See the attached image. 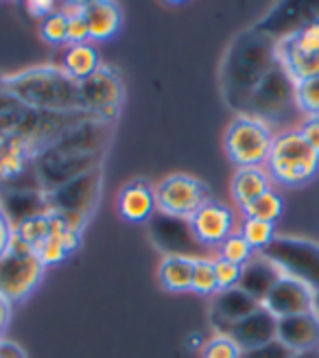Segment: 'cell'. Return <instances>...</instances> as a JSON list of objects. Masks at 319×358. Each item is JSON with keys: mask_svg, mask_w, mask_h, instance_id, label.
<instances>
[{"mask_svg": "<svg viewBox=\"0 0 319 358\" xmlns=\"http://www.w3.org/2000/svg\"><path fill=\"white\" fill-rule=\"evenodd\" d=\"M282 40L302 52L319 55V20H311L302 27H297L291 35H287V38H282Z\"/></svg>", "mask_w": 319, "mask_h": 358, "instance_id": "f546056e", "label": "cell"}, {"mask_svg": "<svg viewBox=\"0 0 319 358\" xmlns=\"http://www.w3.org/2000/svg\"><path fill=\"white\" fill-rule=\"evenodd\" d=\"M79 94L85 112H90L97 120L112 124L120 112L125 90H122V81L114 68L101 66L90 79L79 83Z\"/></svg>", "mask_w": 319, "mask_h": 358, "instance_id": "9c48e42d", "label": "cell"}, {"mask_svg": "<svg viewBox=\"0 0 319 358\" xmlns=\"http://www.w3.org/2000/svg\"><path fill=\"white\" fill-rule=\"evenodd\" d=\"M262 256L269 258L282 275L304 282L319 293V245L302 238H276Z\"/></svg>", "mask_w": 319, "mask_h": 358, "instance_id": "52a82bcc", "label": "cell"}, {"mask_svg": "<svg viewBox=\"0 0 319 358\" xmlns=\"http://www.w3.org/2000/svg\"><path fill=\"white\" fill-rule=\"evenodd\" d=\"M241 273H243V266H239L234 262H227L219 256L215 258V275H217V284H219V293L239 289Z\"/></svg>", "mask_w": 319, "mask_h": 358, "instance_id": "836d02e7", "label": "cell"}, {"mask_svg": "<svg viewBox=\"0 0 319 358\" xmlns=\"http://www.w3.org/2000/svg\"><path fill=\"white\" fill-rule=\"evenodd\" d=\"M264 169L271 182L287 188H302L317 177L319 155L299 129H289L276 136Z\"/></svg>", "mask_w": 319, "mask_h": 358, "instance_id": "3957f363", "label": "cell"}, {"mask_svg": "<svg viewBox=\"0 0 319 358\" xmlns=\"http://www.w3.org/2000/svg\"><path fill=\"white\" fill-rule=\"evenodd\" d=\"M229 336L239 343V348L243 352L256 350L260 345H267L278 338V319L260 306L256 313H252L250 317H245L239 324H234L227 332Z\"/></svg>", "mask_w": 319, "mask_h": 358, "instance_id": "9a60e30c", "label": "cell"}, {"mask_svg": "<svg viewBox=\"0 0 319 358\" xmlns=\"http://www.w3.org/2000/svg\"><path fill=\"white\" fill-rule=\"evenodd\" d=\"M212 199L204 182L190 175H169L155 186V206L157 212L177 219H190L199 208Z\"/></svg>", "mask_w": 319, "mask_h": 358, "instance_id": "ba28073f", "label": "cell"}, {"mask_svg": "<svg viewBox=\"0 0 319 358\" xmlns=\"http://www.w3.org/2000/svg\"><path fill=\"white\" fill-rule=\"evenodd\" d=\"M192 293L215 297L219 293V284L215 275V258H197L192 271Z\"/></svg>", "mask_w": 319, "mask_h": 358, "instance_id": "83f0119b", "label": "cell"}, {"mask_svg": "<svg viewBox=\"0 0 319 358\" xmlns=\"http://www.w3.org/2000/svg\"><path fill=\"white\" fill-rule=\"evenodd\" d=\"M13 241V223L9 221V217L0 208V258L7 254V249Z\"/></svg>", "mask_w": 319, "mask_h": 358, "instance_id": "74e56055", "label": "cell"}, {"mask_svg": "<svg viewBox=\"0 0 319 358\" xmlns=\"http://www.w3.org/2000/svg\"><path fill=\"white\" fill-rule=\"evenodd\" d=\"M293 352L285 345L280 343L278 338L267 345H260L256 350H250V352H243V358H291Z\"/></svg>", "mask_w": 319, "mask_h": 358, "instance_id": "8d00e7d4", "label": "cell"}, {"mask_svg": "<svg viewBox=\"0 0 319 358\" xmlns=\"http://www.w3.org/2000/svg\"><path fill=\"white\" fill-rule=\"evenodd\" d=\"M239 234L250 243V247L256 254H262L278 236H276V225L267 221H258V219H243Z\"/></svg>", "mask_w": 319, "mask_h": 358, "instance_id": "484cf974", "label": "cell"}, {"mask_svg": "<svg viewBox=\"0 0 319 358\" xmlns=\"http://www.w3.org/2000/svg\"><path fill=\"white\" fill-rule=\"evenodd\" d=\"M42 38L48 42V44H66V38H68V17L57 9L55 13L46 15L42 20Z\"/></svg>", "mask_w": 319, "mask_h": 358, "instance_id": "d6a6232c", "label": "cell"}, {"mask_svg": "<svg viewBox=\"0 0 319 358\" xmlns=\"http://www.w3.org/2000/svg\"><path fill=\"white\" fill-rule=\"evenodd\" d=\"M254 256H256V252L250 247V243H247V241L239 234V231H236V234L229 236V238L219 247V258H223V260H227V262H234V264H239V266H245Z\"/></svg>", "mask_w": 319, "mask_h": 358, "instance_id": "1f68e13d", "label": "cell"}, {"mask_svg": "<svg viewBox=\"0 0 319 358\" xmlns=\"http://www.w3.org/2000/svg\"><path fill=\"white\" fill-rule=\"evenodd\" d=\"M282 278V271L262 254H256L250 262L243 266L239 289H243L247 295H252L256 301H264L269 291L276 286V282Z\"/></svg>", "mask_w": 319, "mask_h": 358, "instance_id": "ac0fdd59", "label": "cell"}, {"mask_svg": "<svg viewBox=\"0 0 319 358\" xmlns=\"http://www.w3.org/2000/svg\"><path fill=\"white\" fill-rule=\"evenodd\" d=\"M291 358H319V350H315V352H302V354H293Z\"/></svg>", "mask_w": 319, "mask_h": 358, "instance_id": "7bdbcfd3", "label": "cell"}, {"mask_svg": "<svg viewBox=\"0 0 319 358\" xmlns=\"http://www.w3.org/2000/svg\"><path fill=\"white\" fill-rule=\"evenodd\" d=\"M85 20L90 27V40L92 42H105L116 35L120 27V9L114 3H85Z\"/></svg>", "mask_w": 319, "mask_h": 358, "instance_id": "44dd1931", "label": "cell"}, {"mask_svg": "<svg viewBox=\"0 0 319 358\" xmlns=\"http://www.w3.org/2000/svg\"><path fill=\"white\" fill-rule=\"evenodd\" d=\"M285 212V199L271 188L262 196H258L256 201H252L250 206L243 208L245 219H258V221H267V223H278V219Z\"/></svg>", "mask_w": 319, "mask_h": 358, "instance_id": "d4e9b609", "label": "cell"}, {"mask_svg": "<svg viewBox=\"0 0 319 358\" xmlns=\"http://www.w3.org/2000/svg\"><path fill=\"white\" fill-rule=\"evenodd\" d=\"M192 234L204 247H221L229 236L236 234V217L232 208L210 199L190 217Z\"/></svg>", "mask_w": 319, "mask_h": 358, "instance_id": "7c38bea8", "label": "cell"}, {"mask_svg": "<svg viewBox=\"0 0 319 358\" xmlns=\"http://www.w3.org/2000/svg\"><path fill=\"white\" fill-rule=\"evenodd\" d=\"M262 306L260 301H256L252 295H247L243 289H232V291H223L212 297V324L219 328L221 334H227L229 328L245 317H250Z\"/></svg>", "mask_w": 319, "mask_h": 358, "instance_id": "5bb4252c", "label": "cell"}, {"mask_svg": "<svg viewBox=\"0 0 319 358\" xmlns=\"http://www.w3.org/2000/svg\"><path fill=\"white\" fill-rule=\"evenodd\" d=\"M118 212L120 217L129 223H147L155 217V188L145 182V179H136L120 190L118 196Z\"/></svg>", "mask_w": 319, "mask_h": 358, "instance_id": "e0dca14e", "label": "cell"}, {"mask_svg": "<svg viewBox=\"0 0 319 358\" xmlns=\"http://www.w3.org/2000/svg\"><path fill=\"white\" fill-rule=\"evenodd\" d=\"M291 107H297L295 101V81L280 62L269 70L267 77L260 81V85L254 90L252 99L247 101V112L254 118L264 120L271 127V122L285 118ZM299 110V107H297Z\"/></svg>", "mask_w": 319, "mask_h": 358, "instance_id": "8992f818", "label": "cell"}, {"mask_svg": "<svg viewBox=\"0 0 319 358\" xmlns=\"http://www.w3.org/2000/svg\"><path fill=\"white\" fill-rule=\"evenodd\" d=\"M46 266L20 238L11 241L7 254L0 258V295H5L11 303L24 301L44 278Z\"/></svg>", "mask_w": 319, "mask_h": 358, "instance_id": "277c9868", "label": "cell"}, {"mask_svg": "<svg viewBox=\"0 0 319 358\" xmlns=\"http://www.w3.org/2000/svg\"><path fill=\"white\" fill-rule=\"evenodd\" d=\"M262 306L267 308L276 319L306 315V313H315L317 293L309 284L299 282L295 278H289V275H282L276 282L274 289L269 291V295L264 297Z\"/></svg>", "mask_w": 319, "mask_h": 358, "instance_id": "8fae6325", "label": "cell"}, {"mask_svg": "<svg viewBox=\"0 0 319 358\" xmlns=\"http://www.w3.org/2000/svg\"><path fill=\"white\" fill-rule=\"evenodd\" d=\"M295 101L306 118L319 116V77L295 83Z\"/></svg>", "mask_w": 319, "mask_h": 358, "instance_id": "f1b7e54d", "label": "cell"}, {"mask_svg": "<svg viewBox=\"0 0 319 358\" xmlns=\"http://www.w3.org/2000/svg\"><path fill=\"white\" fill-rule=\"evenodd\" d=\"M27 9H29L31 15H35V17H40V20H44L46 15L55 13L59 7H57L55 3H50V0H33V3L27 5Z\"/></svg>", "mask_w": 319, "mask_h": 358, "instance_id": "ab89813d", "label": "cell"}, {"mask_svg": "<svg viewBox=\"0 0 319 358\" xmlns=\"http://www.w3.org/2000/svg\"><path fill=\"white\" fill-rule=\"evenodd\" d=\"M40 256V260L44 262V266H52V264H59L64 262L70 254H68V249L64 247V243L55 236H48L40 247H38V252H35Z\"/></svg>", "mask_w": 319, "mask_h": 358, "instance_id": "e575fe53", "label": "cell"}, {"mask_svg": "<svg viewBox=\"0 0 319 358\" xmlns=\"http://www.w3.org/2000/svg\"><path fill=\"white\" fill-rule=\"evenodd\" d=\"M299 134L306 138L309 145L315 149V153L319 155V116L317 118H306L299 127Z\"/></svg>", "mask_w": 319, "mask_h": 358, "instance_id": "f35d334b", "label": "cell"}, {"mask_svg": "<svg viewBox=\"0 0 319 358\" xmlns=\"http://www.w3.org/2000/svg\"><path fill=\"white\" fill-rule=\"evenodd\" d=\"M11 310H13V303L5 295H0V334H3L7 330V326H9Z\"/></svg>", "mask_w": 319, "mask_h": 358, "instance_id": "b9f144b4", "label": "cell"}, {"mask_svg": "<svg viewBox=\"0 0 319 358\" xmlns=\"http://www.w3.org/2000/svg\"><path fill=\"white\" fill-rule=\"evenodd\" d=\"M278 64V42L262 33H245L234 42L223 68V85L227 101L247 107L254 90Z\"/></svg>", "mask_w": 319, "mask_h": 358, "instance_id": "7a4b0ae2", "label": "cell"}, {"mask_svg": "<svg viewBox=\"0 0 319 358\" xmlns=\"http://www.w3.org/2000/svg\"><path fill=\"white\" fill-rule=\"evenodd\" d=\"M153 221V238L160 247L169 252V256H188V258H204L194 252L192 247H204L197 236L192 234L190 219H177L169 214L155 212Z\"/></svg>", "mask_w": 319, "mask_h": 358, "instance_id": "4fadbf2b", "label": "cell"}, {"mask_svg": "<svg viewBox=\"0 0 319 358\" xmlns=\"http://www.w3.org/2000/svg\"><path fill=\"white\" fill-rule=\"evenodd\" d=\"M0 208L9 217L13 227L22 221L42 217L50 212L46 192H20V190H0Z\"/></svg>", "mask_w": 319, "mask_h": 358, "instance_id": "d6986e66", "label": "cell"}, {"mask_svg": "<svg viewBox=\"0 0 319 358\" xmlns=\"http://www.w3.org/2000/svg\"><path fill=\"white\" fill-rule=\"evenodd\" d=\"M13 236L27 243L31 249L38 252V247L50 236V212L42 214V217H35L29 221H22L13 227Z\"/></svg>", "mask_w": 319, "mask_h": 358, "instance_id": "4316f807", "label": "cell"}, {"mask_svg": "<svg viewBox=\"0 0 319 358\" xmlns=\"http://www.w3.org/2000/svg\"><path fill=\"white\" fill-rule=\"evenodd\" d=\"M267 190H271V177L264 166L239 169L232 179V196L241 210L256 201Z\"/></svg>", "mask_w": 319, "mask_h": 358, "instance_id": "ffe728a7", "label": "cell"}, {"mask_svg": "<svg viewBox=\"0 0 319 358\" xmlns=\"http://www.w3.org/2000/svg\"><path fill=\"white\" fill-rule=\"evenodd\" d=\"M276 134L264 120L241 114L225 134V151L239 169L264 166L269 159Z\"/></svg>", "mask_w": 319, "mask_h": 358, "instance_id": "5b68a950", "label": "cell"}, {"mask_svg": "<svg viewBox=\"0 0 319 358\" xmlns=\"http://www.w3.org/2000/svg\"><path fill=\"white\" fill-rule=\"evenodd\" d=\"M90 40V27H87L85 13L77 15V17H68V38L66 44L75 46V44H87Z\"/></svg>", "mask_w": 319, "mask_h": 358, "instance_id": "d590c367", "label": "cell"}, {"mask_svg": "<svg viewBox=\"0 0 319 358\" xmlns=\"http://www.w3.org/2000/svg\"><path fill=\"white\" fill-rule=\"evenodd\" d=\"M201 358H243V350L229 334H217L201 345Z\"/></svg>", "mask_w": 319, "mask_h": 358, "instance_id": "4dcf8cb0", "label": "cell"}, {"mask_svg": "<svg viewBox=\"0 0 319 358\" xmlns=\"http://www.w3.org/2000/svg\"><path fill=\"white\" fill-rule=\"evenodd\" d=\"M0 338H3V334H0Z\"/></svg>", "mask_w": 319, "mask_h": 358, "instance_id": "ee69618b", "label": "cell"}, {"mask_svg": "<svg viewBox=\"0 0 319 358\" xmlns=\"http://www.w3.org/2000/svg\"><path fill=\"white\" fill-rule=\"evenodd\" d=\"M101 186H103L101 184V169H94L90 173L73 179V182H68L66 186L46 194L50 212L79 214V217L90 219V214L99 201Z\"/></svg>", "mask_w": 319, "mask_h": 358, "instance_id": "30bf717a", "label": "cell"}, {"mask_svg": "<svg viewBox=\"0 0 319 358\" xmlns=\"http://www.w3.org/2000/svg\"><path fill=\"white\" fill-rule=\"evenodd\" d=\"M278 62L295 83L319 77V55L297 50L285 40H278Z\"/></svg>", "mask_w": 319, "mask_h": 358, "instance_id": "7402d4cb", "label": "cell"}, {"mask_svg": "<svg viewBox=\"0 0 319 358\" xmlns=\"http://www.w3.org/2000/svg\"><path fill=\"white\" fill-rule=\"evenodd\" d=\"M5 92L35 112L70 114L85 112L81 107L79 81L57 66H35L15 75L0 77Z\"/></svg>", "mask_w": 319, "mask_h": 358, "instance_id": "6da1fadb", "label": "cell"}, {"mask_svg": "<svg viewBox=\"0 0 319 358\" xmlns=\"http://www.w3.org/2000/svg\"><path fill=\"white\" fill-rule=\"evenodd\" d=\"M278 341L293 354L319 350V315L306 313L278 319Z\"/></svg>", "mask_w": 319, "mask_h": 358, "instance_id": "2e32d148", "label": "cell"}, {"mask_svg": "<svg viewBox=\"0 0 319 358\" xmlns=\"http://www.w3.org/2000/svg\"><path fill=\"white\" fill-rule=\"evenodd\" d=\"M194 260L188 256H166L160 264V282L171 293H188L192 291V271Z\"/></svg>", "mask_w": 319, "mask_h": 358, "instance_id": "603a6c76", "label": "cell"}, {"mask_svg": "<svg viewBox=\"0 0 319 358\" xmlns=\"http://www.w3.org/2000/svg\"><path fill=\"white\" fill-rule=\"evenodd\" d=\"M0 358H27V352L7 338H0Z\"/></svg>", "mask_w": 319, "mask_h": 358, "instance_id": "60d3db41", "label": "cell"}, {"mask_svg": "<svg viewBox=\"0 0 319 358\" xmlns=\"http://www.w3.org/2000/svg\"><path fill=\"white\" fill-rule=\"evenodd\" d=\"M62 68L79 83L85 81V79H90L101 68V57H99L97 46L92 42L68 46L66 52H64V66Z\"/></svg>", "mask_w": 319, "mask_h": 358, "instance_id": "cb8c5ba5", "label": "cell"}]
</instances>
